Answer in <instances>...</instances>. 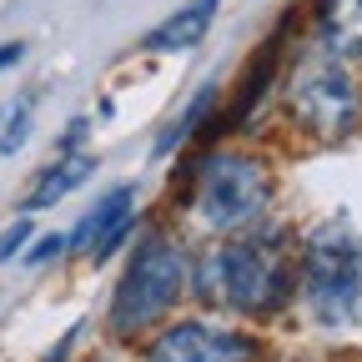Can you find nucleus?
Here are the masks:
<instances>
[{"instance_id": "obj_1", "label": "nucleus", "mask_w": 362, "mask_h": 362, "mask_svg": "<svg viewBox=\"0 0 362 362\" xmlns=\"http://www.w3.org/2000/svg\"><path fill=\"white\" fill-rule=\"evenodd\" d=\"M206 297H221L226 307L267 317L282 312L297 297V252L282 226H242L232 242L206 257Z\"/></svg>"}, {"instance_id": "obj_2", "label": "nucleus", "mask_w": 362, "mask_h": 362, "mask_svg": "<svg viewBox=\"0 0 362 362\" xmlns=\"http://www.w3.org/2000/svg\"><path fill=\"white\" fill-rule=\"evenodd\" d=\"M302 302L322 327L362 322V237L347 221H317L297 252Z\"/></svg>"}, {"instance_id": "obj_3", "label": "nucleus", "mask_w": 362, "mask_h": 362, "mask_svg": "<svg viewBox=\"0 0 362 362\" xmlns=\"http://www.w3.org/2000/svg\"><path fill=\"white\" fill-rule=\"evenodd\" d=\"M282 101H287V121L317 146H337L347 136H357V126H362V86H357L352 66L317 51V45L292 61Z\"/></svg>"}, {"instance_id": "obj_4", "label": "nucleus", "mask_w": 362, "mask_h": 362, "mask_svg": "<svg viewBox=\"0 0 362 362\" xmlns=\"http://www.w3.org/2000/svg\"><path fill=\"white\" fill-rule=\"evenodd\" d=\"M187 292V252H181L176 237L166 232H146L141 247L131 252L121 282H116V297H111V332L116 337H131V332H146L151 322L181 302Z\"/></svg>"}, {"instance_id": "obj_5", "label": "nucleus", "mask_w": 362, "mask_h": 362, "mask_svg": "<svg viewBox=\"0 0 362 362\" xmlns=\"http://www.w3.org/2000/svg\"><path fill=\"white\" fill-rule=\"evenodd\" d=\"M272 202V166L252 151H211L192 176V206L211 232L257 226Z\"/></svg>"}, {"instance_id": "obj_6", "label": "nucleus", "mask_w": 362, "mask_h": 362, "mask_svg": "<svg viewBox=\"0 0 362 362\" xmlns=\"http://www.w3.org/2000/svg\"><path fill=\"white\" fill-rule=\"evenodd\" d=\"M146 357L151 362H257L262 342L247 332L211 327V322H176L151 337Z\"/></svg>"}, {"instance_id": "obj_7", "label": "nucleus", "mask_w": 362, "mask_h": 362, "mask_svg": "<svg viewBox=\"0 0 362 362\" xmlns=\"http://www.w3.org/2000/svg\"><path fill=\"white\" fill-rule=\"evenodd\" d=\"M136 226V187H111L96 206L81 216V226L66 237V247H81L90 262H106Z\"/></svg>"}, {"instance_id": "obj_8", "label": "nucleus", "mask_w": 362, "mask_h": 362, "mask_svg": "<svg viewBox=\"0 0 362 362\" xmlns=\"http://www.w3.org/2000/svg\"><path fill=\"white\" fill-rule=\"evenodd\" d=\"M312 40L337 61H362V0H312Z\"/></svg>"}, {"instance_id": "obj_9", "label": "nucleus", "mask_w": 362, "mask_h": 362, "mask_svg": "<svg viewBox=\"0 0 362 362\" xmlns=\"http://www.w3.org/2000/svg\"><path fill=\"white\" fill-rule=\"evenodd\" d=\"M282 45H287V16H282L277 30L262 40V51L252 56V66H247V76H242V86H237V101H232V126H242V121L262 106V96L272 90V81H277V71H282V61H277Z\"/></svg>"}, {"instance_id": "obj_10", "label": "nucleus", "mask_w": 362, "mask_h": 362, "mask_svg": "<svg viewBox=\"0 0 362 362\" xmlns=\"http://www.w3.org/2000/svg\"><path fill=\"white\" fill-rule=\"evenodd\" d=\"M86 176H96V156H86V151H61V161H51L40 176H35V187L21 197L25 211H45V206H56L61 197H71Z\"/></svg>"}, {"instance_id": "obj_11", "label": "nucleus", "mask_w": 362, "mask_h": 362, "mask_svg": "<svg viewBox=\"0 0 362 362\" xmlns=\"http://www.w3.org/2000/svg\"><path fill=\"white\" fill-rule=\"evenodd\" d=\"M211 16H216V11H206V6H197V0H192L187 11H176L171 21H161L156 30H146L141 45H146V51H192L197 40H206Z\"/></svg>"}, {"instance_id": "obj_12", "label": "nucleus", "mask_w": 362, "mask_h": 362, "mask_svg": "<svg viewBox=\"0 0 362 362\" xmlns=\"http://www.w3.org/2000/svg\"><path fill=\"white\" fill-rule=\"evenodd\" d=\"M221 101V90L216 86H202L197 90V96L187 101V111H181L166 131H161V141H156V156H171V151H181V146H187L192 141V131H202V121L211 116V106Z\"/></svg>"}, {"instance_id": "obj_13", "label": "nucleus", "mask_w": 362, "mask_h": 362, "mask_svg": "<svg viewBox=\"0 0 362 362\" xmlns=\"http://www.w3.org/2000/svg\"><path fill=\"white\" fill-rule=\"evenodd\" d=\"M30 116H35V101L30 96H16L0 106V156H16L30 136Z\"/></svg>"}, {"instance_id": "obj_14", "label": "nucleus", "mask_w": 362, "mask_h": 362, "mask_svg": "<svg viewBox=\"0 0 362 362\" xmlns=\"http://www.w3.org/2000/svg\"><path fill=\"white\" fill-rule=\"evenodd\" d=\"M30 242H35V221H30V216L11 221L6 232H0V262H11V257H21V252H25Z\"/></svg>"}, {"instance_id": "obj_15", "label": "nucleus", "mask_w": 362, "mask_h": 362, "mask_svg": "<svg viewBox=\"0 0 362 362\" xmlns=\"http://www.w3.org/2000/svg\"><path fill=\"white\" fill-rule=\"evenodd\" d=\"M61 252H66V237H56V232H51V237H40V242H30V247L21 252V262H25V267H45L51 257H61Z\"/></svg>"}, {"instance_id": "obj_16", "label": "nucleus", "mask_w": 362, "mask_h": 362, "mask_svg": "<svg viewBox=\"0 0 362 362\" xmlns=\"http://www.w3.org/2000/svg\"><path fill=\"white\" fill-rule=\"evenodd\" d=\"M21 56H25V45H21V40H6V45H0V71H11Z\"/></svg>"}, {"instance_id": "obj_17", "label": "nucleus", "mask_w": 362, "mask_h": 362, "mask_svg": "<svg viewBox=\"0 0 362 362\" xmlns=\"http://www.w3.org/2000/svg\"><path fill=\"white\" fill-rule=\"evenodd\" d=\"M197 6H206V11H216V6H221V0H197Z\"/></svg>"}]
</instances>
